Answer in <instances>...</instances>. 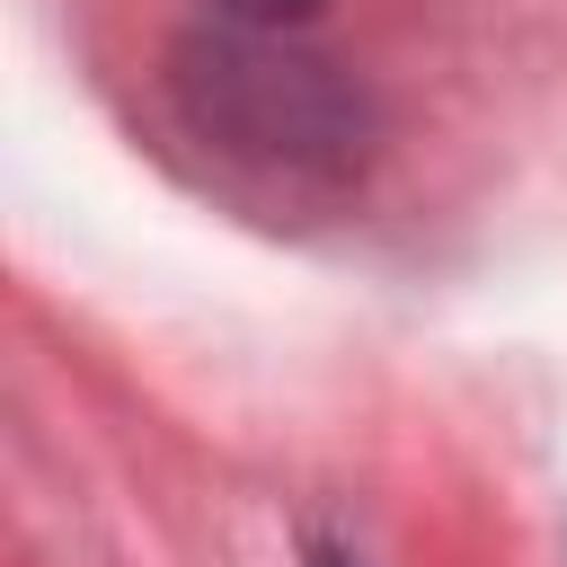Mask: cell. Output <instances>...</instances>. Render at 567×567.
Masks as SVG:
<instances>
[{
    "mask_svg": "<svg viewBox=\"0 0 567 567\" xmlns=\"http://www.w3.org/2000/svg\"><path fill=\"white\" fill-rule=\"evenodd\" d=\"M213 18H230V27H301V18H319V0H204Z\"/></svg>",
    "mask_w": 567,
    "mask_h": 567,
    "instance_id": "cell-2",
    "label": "cell"
},
{
    "mask_svg": "<svg viewBox=\"0 0 567 567\" xmlns=\"http://www.w3.org/2000/svg\"><path fill=\"white\" fill-rule=\"evenodd\" d=\"M168 97L204 151L284 186H337L372 151V97L284 27H204L168 53Z\"/></svg>",
    "mask_w": 567,
    "mask_h": 567,
    "instance_id": "cell-1",
    "label": "cell"
},
{
    "mask_svg": "<svg viewBox=\"0 0 567 567\" xmlns=\"http://www.w3.org/2000/svg\"><path fill=\"white\" fill-rule=\"evenodd\" d=\"M310 567H354V558H346V549H328V540H319V549H310Z\"/></svg>",
    "mask_w": 567,
    "mask_h": 567,
    "instance_id": "cell-3",
    "label": "cell"
}]
</instances>
